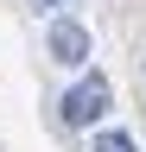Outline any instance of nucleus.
<instances>
[{"mask_svg":"<svg viewBox=\"0 0 146 152\" xmlns=\"http://www.w3.org/2000/svg\"><path fill=\"white\" fill-rule=\"evenodd\" d=\"M108 102H114V89H108V76L95 70V76H83V83L64 95L57 114H64V127H95L102 114H108Z\"/></svg>","mask_w":146,"mask_h":152,"instance_id":"1","label":"nucleus"},{"mask_svg":"<svg viewBox=\"0 0 146 152\" xmlns=\"http://www.w3.org/2000/svg\"><path fill=\"white\" fill-rule=\"evenodd\" d=\"M89 152H134V140H127V133H95Z\"/></svg>","mask_w":146,"mask_h":152,"instance_id":"3","label":"nucleus"},{"mask_svg":"<svg viewBox=\"0 0 146 152\" xmlns=\"http://www.w3.org/2000/svg\"><path fill=\"white\" fill-rule=\"evenodd\" d=\"M45 45H51V64H70V70H83L89 64V51H95V38H89V26H76V19H51V32H45Z\"/></svg>","mask_w":146,"mask_h":152,"instance_id":"2","label":"nucleus"},{"mask_svg":"<svg viewBox=\"0 0 146 152\" xmlns=\"http://www.w3.org/2000/svg\"><path fill=\"white\" fill-rule=\"evenodd\" d=\"M38 13H64V7H76V0H32Z\"/></svg>","mask_w":146,"mask_h":152,"instance_id":"4","label":"nucleus"}]
</instances>
